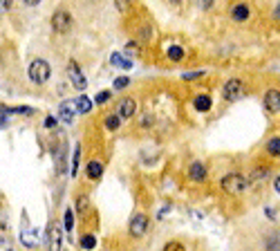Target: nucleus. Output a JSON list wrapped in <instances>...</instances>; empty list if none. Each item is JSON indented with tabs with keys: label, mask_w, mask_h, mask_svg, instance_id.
I'll return each instance as SVG.
<instances>
[{
	"label": "nucleus",
	"mask_w": 280,
	"mask_h": 251,
	"mask_svg": "<svg viewBox=\"0 0 280 251\" xmlns=\"http://www.w3.org/2000/svg\"><path fill=\"white\" fill-rule=\"evenodd\" d=\"M247 186H249L247 177H242L240 173H229V175L222 177V191L229 193V195H240Z\"/></svg>",
	"instance_id": "f257e3e1"
},
{
	"label": "nucleus",
	"mask_w": 280,
	"mask_h": 251,
	"mask_svg": "<svg viewBox=\"0 0 280 251\" xmlns=\"http://www.w3.org/2000/svg\"><path fill=\"white\" fill-rule=\"evenodd\" d=\"M29 78H32V81L34 83H38V86H40V83H45V81H48V78H50V63L48 61H43V59H34L32 63H29Z\"/></svg>",
	"instance_id": "f03ea898"
},
{
	"label": "nucleus",
	"mask_w": 280,
	"mask_h": 251,
	"mask_svg": "<svg viewBox=\"0 0 280 251\" xmlns=\"http://www.w3.org/2000/svg\"><path fill=\"white\" fill-rule=\"evenodd\" d=\"M226 101H238L240 97H245V83L240 78H231V81L224 83V90H222Z\"/></svg>",
	"instance_id": "7ed1b4c3"
},
{
	"label": "nucleus",
	"mask_w": 280,
	"mask_h": 251,
	"mask_svg": "<svg viewBox=\"0 0 280 251\" xmlns=\"http://www.w3.org/2000/svg\"><path fill=\"white\" fill-rule=\"evenodd\" d=\"M70 27H72V16L67 12H56L52 16V29L56 34H65V31H70Z\"/></svg>",
	"instance_id": "20e7f679"
},
{
	"label": "nucleus",
	"mask_w": 280,
	"mask_h": 251,
	"mask_svg": "<svg viewBox=\"0 0 280 251\" xmlns=\"http://www.w3.org/2000/svg\"><path fill=\"white\" fill-rule=\"evenodd\" d=\"M67 72H70V78H72V83H74L76 90H85L87 81H85V76H83V72L79 70V65H76V61L67 63Z\"/></svg>",
	"instance_id": "39448f33"
},
{
	"label": "nucleus",
	"mask_w": 280,
	"mask_h": 251,
	"mask_svg": "<svg viewBox=\"0 0 280 251\" xmlns=\"http://www.w3.org/2000/svg\"><path fill=\"white\" fill-rule=\"evenodd\" d=\"M48 247H50V251H61V227H59V222H50V227H48Z\"/></svg>",
	"instance_id": "423d86ee"
},
{
	"label": "nucleus",
	"mask_w": 280,
	"mask_h": 251,
	"mask_svg": "<svg viewBox=\"0 0 280 251\" xmlns=\"http://www.w3.org/2000/svg\"><path fill=\"white\" fill-rule=\"evenodd\" d=\"M148 229V216H144V213H137L132 220H130V233L134 238H139V235H144Z\"/></svg>",
	"instance_id": "0eeeda50"
},
{
	"label": "nucleus",
	"mask_w": 280,
	"mask_h": 251,
	"mask_svg": "<svg viewBox=\"0 0 280 251\" xmlns=\"http://www.w3.org/2000/svg\"><path fill=\"white\" fill-rule=\"evenodd\" d=\"M249 16H251V9H249V5H245V3H236L231 7V18L236 20V23H245V20H249Z\"/></svg>",
	"instance_id": "6e6552de"
},
{
	"label": "nucleus",
	"mask_w": 280,
	"mask_h": 251,
	"mask_svg": "<svg viewBox=\"0 0 280 251\" xmlns=\"http://www.w3.org/2000/svg\"><path fill=\"white\" fill-rule=\"evenodd\" d=\"M264 108L269 112H280V90H269L264 94Z\"/></svg>",
	"instance_id": "1a4fd4ad"
},
{
	"label": "nucleus",
	"mask_w": 280,
	"mask_h": 251,
	"mask_svg": "<svg viewBox=\"0 0 280 251\" xmlns=\"http://www.w3.org/2000/svg\"><path fill=\"white\" fill-rule=\"evenodd\" d=\"M134 110H137V103H134V99H130V97H126L121 103H119V117L121 119H130L132 114H134Z\"/></svg>",
	"instance_id": "9d476101"
},
{
	"label": "nucleus",
	"mask_w": 280,
	"mask_h": 251,
	"mask_svg": "<svg viewBox=\"0 0 280 251\" xmlns=\"http://www.w3.org/2000/svg\"><path fill=\"white\" fill-rule=\"evenodd\" d=\"M189 177L195 182H204L206 180V169L202 161H193V164L189 166Z\"/></svg>",
	"instance_id": "9b49d317"
},
{
	"label": "nucleus",
	"mask_w": 280,
	"mask_h": 251,
	"mask_svg": "<svg viewBox=\"0 0 280 251\" xmlns=\"http://www.w3.org/2000/svg\"><path fill=\"white\" fill-rule=\"evenodd\" d=\"M74 112H76L74 101H63V103H61V119H63L65 123H70L72 119H74Z\"/></svg>",
	"instance_id": "f8f14e48"
},
{
	"label": "nucleus",
	"mask_w": 280,
	"mask_h": 251,
	"mask_svg": "<svg viewBox=\"0 0 280 251\" xmlns=\"http://www.w3.org/2000/svg\"><path fill=\"white\" fill-rule=\"evenodd\" d=\"M87 175H90L92 180H99V177L103 175V164H101L99 159L87 161Z\"/></svg>",
	"instance_id": "ddd939ff"
},
{
	"label": "nucleus",
	"mask_w": 280,
	"mask_h": 251,
	"mask_svg": "<svg viewBox=\"0 0 280 251\" xmlns=\"http://www.w3.org/2000/svg\"><path fill=\"white\" fill-rule=\"evenodd\" d=\"M74 106H76V112H81V114H87L92 110V99H87L85 94H81L79 99L74 101Z\"/></svg>",
	"instance_id": "4468645a"
},
{
	"label": "nucleus",
	"mask_w": 280,
	"mask_h": 251,
	"mask_svg": "<svg viewBox=\"0 0 280 251\" xmlns=\"http://www.w3.org/2000/svg\"><path fill=\"white\" fill-rule=\"evenodd\" d=\"M193 106L200 110V112H206V110L211 108V97H206V94H198L193 101Z\"/></svg>",
	"instance_id": "2eb2a0df"
},
{
	"label": "nucleus",
	"mask_w": 280,
	"mask_h": 251,
	"mask_svg": "<svg viewBox=\"0 0 280 251\" xmlns=\"http://www.w3.org/2000/svg\"><path fill=\"white\" fill-rule=\"evenodd\" d=\"M267 153L271 157H278L280 155V137H273L267 141Z\"/></svg>",
	"instance_id": "dca6fc26"
},
{
	"label": "nucleus",
	"mask_w": 280,
	"mask_h": 251,
	"mask_svg": "<svg viewBox=\"0 0 280 251\" xmlns=\"http://www.w3.org/2000/svg\"><path fill=\"white\" fill-rule=\"evenodd\" d=\"M95 244H97V238L92 233H87V235H83V238H81V247L85 249V251L95 249Z\"/></svg>",
	"instance_id": "f3484780"
},
{
	"label": "nucleus",
	"mask_w": 280,
	"mask_h": 251,
	"mask_svg": "<svg viewBox=\"0 0 280 251\" xmlns=\"http://www.w3.org/2000/svg\"><path fill=\"white\" fill-rule=\"evenodd\" d=\"M63 224H65V231H72V227H74V211H72V208H67V211H65Z\"/></svg>",
	"instance_id": "a211bd4d"
},
{
	"label": "nucleus",
	"mask_w": 280,
	"mask_h": 251,
	"mask_svg": "<svg viewBox=\"0 0 280 251\" xmlns=\"http://www.w3.org/2000/svg\"><path fill=\"white\" fill-rule=\"evenodd\" d=\"M119 126H121V117H119V114H112V117L106 119V128L108 130H117Z\"/></svg>",
	"instance_id": "6ab92c4d"
},
{
	"label": "nucleus",
	"mask_w": 280,
	"mask_h": 251,
	"mask_svg": "<svg viewBox=\"0 0 280 251\" xmlns=\"http://www.w3.org/2000/svg\"><path fill=\"white\" fill-rule=\"evenodd\" d=\"M112 63H115L117 67H123V70H130V65H132L130 61H128V59H121L119 54H112Z\"/></svg>",
	"instance_id": "aec40b11"
},
{
	"label": "nucleus",
	"mask_w": 280,
	"mask_h": 251,
	"mask_svg": "<svg viewBox=\"0 0 280 251\" xmlns=\"http://www.w3.org/2000/svg\"><path fill=\"white\" fill-rule=\"evenodd\" d=\"M168 59L170 61H181V59H184V50H181V47H170V50H168Z\"/></svg>",
	"instance_id": "412c9836"
},
{
	"label": "nucleus",
	"mask_w": 280,
	"mask_h": 251,
	"mask_svg": "<svg viewBox=\"0 0 280 251\" xmlns=\"http://www.w3.org/2000/svg\"><path fill=\"white\" fill-rule=\"evenodd\" d=\"M79 157H81V146H74V155H72V175H76V169H79Z\"/></svg>",
	"instance_id": "4be33fe9"
},
{
	"label": "nucleus",
	"mask_w": 280,
	"mask_h": 251,
	"mask_svg": "<svg viewBox=\"0 0 280 251\" xmlns=\"http://www.w3.org/2000/svg\"><path fill=\"white\" fill-rule=\"evenodd\" d=\"M164 251H186V249H184V244H181V242H177V240H173V242H168V244H166Z\"/></svg>",
	"instance_id": "5701e85b"
},
{
	"label": "nucleus",
	"mask_w": 280,
	"mask_h": 251,
	"mask_svg": "<svg viewBox=\"0 0 280 251\" xmlns=\"http://www.w3.org/2000/svg\"><path fill=\"white\" fill-rule=\"evenodd\" d=\"M267 249H269V251H280V240H278V238L267 240Z\"/></svg>",
	"instance_id": "b1692460"
},
{
	"label": "nucleus",
	"mask_w": 280,
	"mask_h": 251,
	"mask_svg": "<svg viewBox=\"0 0 280 251\" xmlns=\"http://www.w3.org/2000/svg\"><path fill=\"white\" fill-rule=\"evenodd\" d=\"M117 9L119 12H128L130 9V0H117Z\"/></svg>",
	"instance_id": "393cba45"
},
{
	"label": "nucleus",
	"mask_w": 280,
	"mask_h": 251,
	"mask_svg": "<svg viewBox=\"0 0 280 251\" xmlns=\"http://www.w3.org/2000/svg\"><path fill=\"white\" fill-rule=\"evenodd\" d=\"M7 126V108L0 106V128H5Z\"/></svg>",
	"instance_id": "a878e982"
},
{
	"label": "nucleus",
	"mask_w": 280,
	"mask_h": 251,
	"mask_svg": "<svg viewBox=\"0 0 280 251\" xmlns=\"http://www.w3.org/2000/svg\"><path fill=\"white\" fill-rule=\"evenodd\" d=\"M128 86V78L126 76H119L117 81H115V90H121V88H126Z\"/></svg>",
	"instance_id": "bb28decb"
},
{
	"label": "nucleus",
	"mask_w": 280,
	"mask_h": 251,
	"mask_svg": "<svg viewBox=\"0 0 280 251\" xmlns=\"http://www.w3.org/2000/svg\"><path fill=\"white\" fill-rule=\"evenodd\" d=\"M108 99H110V92H99V94H97V103H106L108 101Z\"/></svg>",
	"instance_id": "cd10ccee"
},
{
	"label": "nucleus",
	"mask_w": 280,
	"mask_h": 251,
	"mask_svg": "<svg viewBox=\"0 0 280 251\" xmlns=\"http://www.w3.org/2000/svg\"><path fill=\"white\" fill-rule=\"evenodd\" d=\"M45 128H48V130H54V128H56V117H48V119H45Z\"/></svg>",
	"instance_id": "c85d7f7f"
},
{
	"label": "nucleus",
	"mask_w": 280,
	"mask_h": 251,
	"mask_svg": "<svg viewBox=\"0 0 280 251\" xmlns=\"http://www.w3.org/2000/svg\"><path fill=\"white\" fill-rule=\"evenodd\" d=\"M85 208H87V197L79 195V211H85Z\"/></svg>",
	"instance_id": "c756f323"
},
{
	"label": "nucleus",
	"mask_w": 280,
	"mask_h": 251,
	"mask_svg": "<svg viewBox=\"0 0 280 251\" xmlns=\"http://www.w3.org/2000/svg\"><path fill=\"white\" fill-rule=\"evenodd\" d=\"M213 3H215V0H200V7L202 9H211V7H213Z\"/></svg>",
	"instance_id": "7c9ffc66"
},
{
	"label": "nucleus",
	"mask_w": 280,
	"mask_h": 251,
	"mask_svg": "<svg viewBox=\"0 0 280 251\" xmlns=\"http://www.w3.org/2000/svg\"><path fill=\"white\" fill-rule=\"evenodd\" d=\"M9 5H12V0H0V12H5V9H9Z\"/></svg>",
	"instance_id": "2f4dec72"
},
{
	"label": "nucleus",
	"mask_w": 280,
	"mask_h": 251,
	"mask_svg": "<svg viewBox=\"0 0 280 251\" xmlns=\"http://www.w3.org/2000/svg\"><path fill=\"white\" fill-rule=\"evenodd\" d=\"M23 3H25V5H29V7H36V5H38L40 0H23Z\"/></svg>",
	"instance_id": "473e14b6"
},
{
	"label": "nucleus",
	"mask_w": 280,
	"mask_h": 251,
	"mask_svg": "<svg viewBox=\"0 0 280 251\" xmlns=\"http://www.w3.org/2000/svg\"><path fill=\"white\" fill-rule=\"evenodd\" d=\"M273 18H278V20H280V3H278V7L273 9Z\"/></svg>",
	"instance_id": "72a5a7b5"
},
{
	"label": "nucleus",
	"mask_w": 280,
	"mask_h": 251,
	"mask_svg": "<svg viewBox=\"0 0 280 251\" xmlns=\"http://www.w3.org/2000/svg\"><path fill=\"white\" fill-rule=\"evenodd\" d=\"M273 186H276V191L280 193V177H276V182H273Z\"/></svg>",
	"instance_id": "f704fd0d"
}]
</instances>
